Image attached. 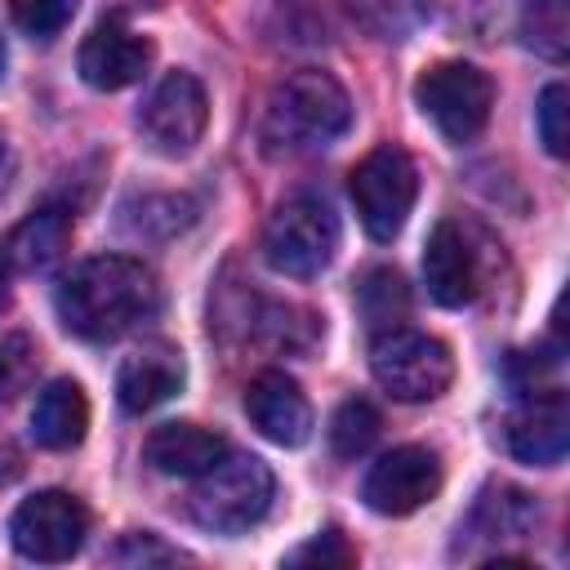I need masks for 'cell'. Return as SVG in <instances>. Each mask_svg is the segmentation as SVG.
Segmentation results:
<instances>
[{"label": "cell", "instance_id": "cell-1", "mask_svg": "<svg viewBox=\"0 0 570 570\" xmlns=\"http://www.w3.org/2000/svg\"><path fill=\"white\" fill-rule=\"evenodd\" d=\"M160 307V285L151 267H142L129 254H98L85 258L62 285H58V316L76 338L111 343L142 321H151Z\"/></svg>", "mask_w": 570, "mask_h": 570}, {"label": "cell", "instance_id": "cell-2", "mask_svg": "<svg viewBox=\"0 0 570 570\" xmlns=\"http://www.w3.org/2000/svg\"><path fill=\"white\" fill-rule=\"evenodd\" d=\"M347 125H352V102L343 85L330 71L303 67L272 89L263 111V142L272 156H298L330 147L338 134H347Z\"/></svg>", "mask_w": 570, "mask_h": 570}, {"label": "cell", "instance_id": "cell-3", "mask_svg": "<svg viewBox=\"0 0 570 570\" xmlns=\"http://www.w3.org/2000/svg\"><path fill=\"white\" fill-rule=\"evenodd\" d=\"M272 490H276V481L263 459L227 450L209 472L196 476L187 508H191L196 525H205L214 534H240L267 517Z\"/></svg>", "mask_w": 570, "mask_h": 570}, {"label": "cell", "instance_id": "cell-4", "mask_svg": "<svg viewBox=\"0 0 570 570\" xmlns=\"http://www.w3.org/2000/svg\"><path fill=\"white\" fill-rule=\"evenodd\" d=\"M334 249H338V218L312 191L285 196L263 227V258L281 276H316L330 267Z\"/></svg>", "mask_w": 570, "mask_h": 570}, {"label": "cell", "instance_id": "cell-5", "mask_svg": "<svg viewBox=\"0 0 570 570\" xmlns=\"http://www.w3.org/2000/svg\"><path fill=\"white\" fill-rule=\"evenodd\" d=\"M414 102L419 111L441 129L450 142H472L494 107V85L481 67L472 62H432L414 80Z\"/></svg>", "mask_w": 570, "mask_h": 570}, {"label": "cell", "instance_id": "cell-6", "mask_svg": "<svg viewBox=\"0 0 570 570\" xmlns=\"http://www.w3.org/2000/svg\"><path fill=\"white\" fill-rule=\"evenodd\" d=\"M370 370L396 401H436L454 379V356L441 338L419 330H383L370 347Z\"/></svg>", "mask_w": 570, "mask_h": 570}, {"label": "cell", "instance_id": "cell-7", "mask_svg": "<svg viewBox=\"0 0 570 570\" xmlns=\"http://www.w3.org/2000/svg\"><path fill=\"white\" fill-rule=\"evenodd\" d=\"M347 187H352V205H356L361 227L374 240H392L405 227L410 209H414L419 174H414V160L401 147L383 142V147H374L370 156L356 160Z\"/></svg>", "mask_w": 570, "mask_h": 570}, {"label": "cell", "instance_id": "cell-8", "mask_svg": "<svg viewBox=\"0 0 570 570\" xmlns=\"http://www.w3.org/2000/svg\"><path fill=\"white\" fill-rule=\"evenodd\" d=\"M89 534V512L67 490H40L9 517V539L27 561H71Z\"/></svg>", "mask_w": 570, "mask_h": 570}, {"label": "cell", "instance_id": "cell-9", "mask_svg": "<svg viewBox=\"0 0 570 570\" xmlns=\"http://www.w3.org/2000/svg\"><path fill=\"white\" fill-rule=\"evenodd\" d=\"M209 125V98L191 71H169L138 111L142 138L160 156H187Z\"/></svg>", "mask_w": 570, "mask_h": 570}, {"label": "cell", "instance_id": "cell-10", "mask_svg": "<svg viewBox=\"0 0 570 570\" xmlns=\"http://www.w3.org/2000/svg\"><path fill=\"white\" fill-rule=\"evenodd\" d=\"M423 281L441 307H468L485 289V249L472 227L441 218L423 249Z\"/></svg>", "mask_w": 570, "mask_h": 570}, {"label": "cell", "instance_id": "cell-11", "mask_svg": "<svg viewBox=\"0 0 570 570\" xmlns=\"http://www.w3.org/2000/svg\"><path fill=\"white\" fill-rule=\"evenodd\" d=\"M441 490V459L428 445H396L365 472V503L383 517H410Z\"/></svg>", "mask_w": 570, "mask_h": 570}, {"label": "cell", "instance_id": "cell-12", "mask_svg": "<svg viewBox=\"0 0 570 570\" xmlns=\"http://www.w3.org/2000/svg\"><path fill=\"white\" fill-rule=\"evenodd\" d=\"M503 441L508 454L530 463V468H552L566 454L570 441V405L566 392L548 387V392H530L503 423Z\"/></svg>", "mask_w": 570, "mask_h": 570}, {"label": "cell", "instance_id": "cell-13", "mask_svg": "<svg viewBox=\"0 0 570 570\" xmlns=\"http://www.w3.org/2000/svg\"><path fill=\"white\" fill-rule=\"evenodd\" d=\"M147 62H151V45L142 36H134L120 18H102L85 36L80 58H76L85 85H94V89H125V85L142 80Z\"/></svg>", "mask_w": 570, "mask_h": 570}, {"label": "cell", "instance_id": "cell-14", "mask_svg": "<svg viewBox=\"0 0 570 570\" xmlns=\"http://www.w3.org/2000/svg\"><path fill=\"white\" fill-rule=\"evenodd\" d=\"M245 414L276 445H303L312 436V405H307L303 387L281 370H263L249 379Z\"/></svg>", "mask_w": 570, "mask_h": 570}, {"label": "cell", "instance_id": "cell-15", "mask_svg": "<svg viewBox=\"0 0 570 570\" xmlns=\"http://www.w3.org/2000/svg\"><path fill=\"white\" fill-rule=\"evenodd\" d=\"M183 356L165 343H147L134 356H125L120 374H116V396L129 414H147L160 401H169L183 387Z\"/></svg>", "mask_w": 570, "mask_h": 570}, {"label": "cell", "instance_id": "cell-16", "mask_svg": "<svg viewBox=\"0 0 570 570\" xmlns=\"http://www.w3.org/2000/svg\"><path fill=\"white\" fill-rule=\"evenodd\" d=\"M223 454H227V441L200 423H160L142 445V459L165 476H200Z\"/></svg>", "mask_w": 570, "mask_h": 570}, {"label": "cell", "instance_id": "cell-17", "mask_svg": "<svg viewBox=\"0 0 570 570\" xmlns=\"http://www.w3.org/2000/svg\"><path fill=\"white\" fill-rule=\"evenodd\" d=\"M85 428H89V401H85L80 383L53 379L36 396V410H31V436H36V445H45V450H71V445L85 441Z\"/></svg>", "mask_w": 570, "mask_h": 570}, {"label": "cell", "instance_id": "cell-18", "mask_svg": "<svg viewBox=\"0 0 570 570\" xmlns=\"http://www.w3.org/2000/svg\"><path fill=\"white\" fill-rule=\"evenodd\" d=\"M67 240H71V214L58 209V205H45V209L27 214V218L9 232L4 258H9L18 272H49V267L62 258Z\"/></svg>", "mask_w": 570, "mask_h": 570}, {"label": "cell", "instance_id": "cell-19", "mask_svg": "<svg viewBox=\"0 0 570 570\" xmlns=\"http://www.w3.org/2000/svg\"><path fill=\"white\" fill-rule=\"evenodd\" d=\"M534 517H539V508H534L530 494H521L512 485H499V490H485L476 499L468 530H481L485 539H517L534 525Z\"/></svg>", "mask_w": 570, "mask_h": 570}, {"label": "cell", "instance_id": "cell-20", "mask_svg": "<svg viewBox=\"0 0 570 570\" xmlns=\"http://www.w3.org/2000/svg\"><path fill=\"white\" fill-rule=\"evenodd\" d=\"M356 303H361L365 325L383 334V330H396V325L405 321V312H410V289H405V281H401L392 267H379V272L365 276Z\"/></svg>", "mask_w": 570, "mask_h": 570}, {"label": "cell", "instance_id": "cell-21", "mask_svg": "<svg viewBox=\"0 0 570 570\" xmlns=\"http://www.w3.org/2000/svg\"><path fill=\"white\" fill-rule=\"evenodd\" d=\"M120 214H125V227H129L134 236H156V240H165V236L183 232V227L196 218V205H191L187 196H142V200H129Z\"/></svg>", "mask_w": 570, "mask_h": 570}, {"label": "cell", "instance_id": "cell-22", "mask_svg": "<svg viewBox=\"0 0 570 570\" xmlns=\"http://www.w3.org/2000/svg\"><path fill=\"white\" fill-rule=\"evenodd\" d=\"M521 36L534 53L561 62L570 49V18H566V0H525L521 9Z\"/></svg>", "mask_w": 570, "mask_h": 570}, {"label": "cell", "instance_id": "cell-23", "mask_svg": "<svg viewBox=\"0 0 570 570\" xmlns=\"http://www.w3.org/2000/svg\"><path fill=\"white\" fill-rule=\"evenodd\" d=\"M379 436V410L370 401H343L330 419V445L338 459H356Z\"/></svg>", "mask_w": 570, "mask_h": 570}, {"label": "cell", "instance_id": "cell-24", "mask_svg": "<svg viewBox=\"0 0 570 570\" xmlns=\"http://www.w3.org/2000/svg\"><path fill=\"white\" fill-rule=\"evenodd\" d=\"M9 9H13V22L31 40H53L71 22V13L80 9V0H9Z\"/></svg>", "mask_w": 570, "mask_h": 570}, {"label": "cell", "instance_id": "cell-25", "mask_svg": "<svg viewBox=\"0 0 570 570\" xmlns=\"http://www.w3.org/2000/svg\"><path fill=\"white\" fill-rule=\"evenodd\" d=\"M36 374V343L27 334H0V401H13Z\"/></svg>", "mask_w": 570, "mask_h": 570}, {"label": "cell", "instance_id": "cell-26", "mask_svg": "<svg viewBox=\"0 0 570 570\" xmlns=\"http://www.w3.org/2000/svg\"><path fill=\"white\" fill-rule=\"evenodd\" d=\"M566 116H570V94H566V85H548L543 98H539V134H543V147H548L552 156H566V151H570Z\"/></svg>", "mask_w": 570, "mask_h": 570}, {"label": "cell", "instance_id": "cell-27", "mask_svg": "<svg viewBox=\"0 0 570 570\" xmlns=\"http://www.w3.org/2000/svg\"><path fill=\"white\" fill-rule=\"evenodd\" d=\"M107 561H116V566H165V561H187V557L178 548H165L156 534H125L107 552Z\"/></svg>", "mask_w": 570, "mask_h": 570}, {"label": "cell", "instance_id": "cell-28", "mask_svg": "<svg viewBox=\"0 0 570 570\" xmlns=\"http://www.w3.org/2000/svg\"><path fill=\"white\" fill-rule=\"evenodd\" d=\"M352 561H356V552L347 548V539L338 530H325L312 543H303L298 552H289V566H352Z\"/></svg>", "mask_w": 570, "mask_h": 570}, {"label": "cell", "instance_id": "cell-29", "mask_svg": "<svg viewBox=\"0 0 570 570\" xmlns=\"http://www.w3.org/2000/svg\"><path fill=\"white\" fill-rule=\"evenodd\" d=\"M13 169H18V160H13V147H9V138L0 134V200H4L9 183H13Z\"/></svg>", "mask_w": 570, "mask_h": 570}, {"label": "cell", "instance_id": "cell-30", "mask_svg": "<svg viewBox=\"0 0 570 570\" xmlns=\"http://www.w3.org/2000/svg\"><path fill=\"white\" fill-rule=\"evenodd\" d=\"M9 307V267L0 263V312Z\"/></svg>", "mask_w": 570, "mask_h": 570}, {"label": "cell", "instance_id": "cell-31", "mask_svg": "<svg viewBox=\"0 0 570 570\" xmlns=\"http://www.w3.org/2000/svg\"><path fill=\"white\" fill-rule=\"evenodd\" d=\"M0 76H4V45H0Z\"/></svg>", "mask_w": 570, "mask_h": 570}]
</instances>
